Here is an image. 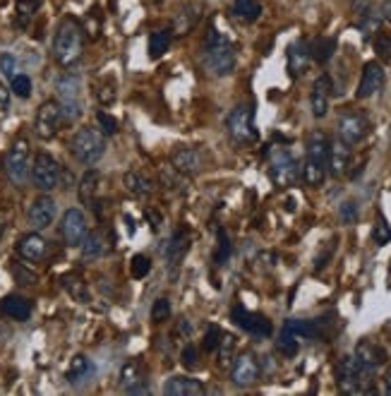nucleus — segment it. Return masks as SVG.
<instances>
[{
	"mask_svg": "<svg viewBox=\"0 0 391 396\" xmlns=\"http://www.w3.org/2000/svg\"><path fill=\"white\" fill-rule=\"evenodd\" d=\"M82 53H84V26L75 17L61 19L56 36H53V58H56V63L63 65V68H72L75 63H79Z\"/></svg>",
	"mask_w": 391,
	"mask_h": 396,
	"instance_id": "nucleus-1",
	"label": "nucleus"
},
{
	"mask_svg": "<svg viewBox=\"0 0 391 396\" xmlns=\"http://www.w3.org/2000/svg\"><path fill=\"white\" fill-rule=\"evenodd\" d=\"M204 70L211 77H228L235 70V51L230 39L211 26L207 39H204V53H202Z\"/></svg>",
	"mask_w": 391,
	"mask_h": 396,
	"instance_id": "nucleus-2",
	"label": "nucleus"
},
{
	"mask_svg": "<svg viewBox=\"0 0 391 396\" xmlns=\"http://www.w3.org/2000/svg\"><path fill=\"white\" fill-rule=\"evenodd\" d=\"M72 156L84 166H94V163L106 154V137L101 130L96 128H82L75 132L70 142Z\"/></svg>",
	"mask_w": 391,
	"mask_h": 396,
	"instance_id": "nucleus-3",
	"label": "nucleus"
},
{
	"mask_svg": "<svg viewBox=\"0 0 391 396\" xmlns=\"http://www.w3.org/2000/svg\"><path fill=\"white\" fill-rule=\"evenodd\" d=\"M336 382H339L341 394H375L377 389L372 387V380H367L362 375V367L357 362L355 355H343L336 365Z\"/></svg>",
	"mask_w": 391,
	"mask_h": 396,
	"instance_id": "nucleus-4",
	"label": "nucleus"
},
{
	"mask_svg": "<svg viewBox=\"0 0 391 396\" xmlns=\"http://www.w3.org/2000/svg\"><path fill=\"white\" fill-rule=\"evenodd\" d=\"M226 128H228L230 140L235 144H240V147L257 142L260 132H257V125H255V106L238 103L226 118Z\"/></svg>",
	"mask_w": 391,
	"mask_h": 396,
	"instance_id": "nucleus-5",
	"label": "nucleus"
},
{
	"mask_svg": "<svg viewBox=\"0 0 391 396\" xmlns=\"http://www.w3.org/2000/svg\"><path fill=\"white\" fill-rule=\"evenodd\" d=\"M58 98H61V113L63 123H75L82 116V101H79V91H82V82L75 72H65V75L56 82Z\"/></svg>",
	"mask_w": 391,
	"mask_h": 396,
	"instance_id": "nucleus-6",
	"label": "nucleus"
},
{
	"mask_svg": "<svg viewBox=\"0 0 391 396\" xmlns=\"http://www.w3.org/2000/svg\"><path fill=\"white\" fill-rule=\"evenodd\" d=\"M269 178L276 188H290L300 181V168L288 149H269Z\"/></svg>",
	"mask_w": 391,
	"mask_h": 396,
	"instance_id": "nucleus-7",
	"label": "nucleus"
},
{
	"mask_svg": "<svg viewBox=\"0 0 391 396\" xmlns=\"http://www.w3.org/2000/svg\"><path fill=\"white\" fill-rule=\"evenodd\" d=\"M29 173H31V183H34L36 190L51 193V190L58 188V183H61V163H58L51 154L41 151V154H36Z\"/></svg>",
	"mask_w": 391,
	"mask_h": 396,
	"instance_id": "nucleus-8",
	"label": "nucleus"
},
{
	"mask_svg": "<svg viewBox=\"0 0 391 396\" xmlns=\"http://www.w3.org/2000/svg\"><path fill=\"white\" fill-rule=\"evenodd\" d=\"M29 142L24 140V137H19V140L12 144L8 156H5V173L12 183L17 185V188H22L26 183V178H29Z\"/></svg>",
	"mask_w": 391,
	"mask_h": 396,
	"instance_id": "nucleus-9",
	"label": "nucleus"
},
{
	"mask_svg": "<svg viewBox=\"0 0 391 396\" xmlns=\"http://www.w3.org/2000/svg\"><path fill=\"white\" fill-rule=\"evenodd\" d=\"M63 123V113H61V103L58 101H44L39 106L36 118H34V130L41 140H51V137L58 135Z\"/></svg>",
	"mask_w": 391,
	"mask_h": 396,
	"instance_id": "nucleus-10",
	"label": "nucleus"
},
{
	"mask_svg": "<svg viewBox=\"0 0 391 396\" xmlns=\"http://www.w3.org/2000/svg\"><path fill=\"white\" fill-rule=\"evenodd\" d=\"M262 375V365L260 360L255 358V353H240L238 358L233 360V365H230V380H233L235 387H253L257 385V380H260Z\"/></svg>",
	"mask_w": 391,
	"mask_h": 396,
	"instance_id": "nucleus-11",
	"label": "nucleus"
},
{
	"mask_svg": "<svg viewBox=\"0 0 391 396\" xmlns=\"http://www.w3.org/2000/svg\"><path fill=\"white\" fill-rule=\"evenodd\" d=\"M353 355L357 358V362H360L362 375H365L367 380H372L377 370H380L384 362H387V351H384L380 343H375V341H370V339H362L360 343H357V348H355Z\"/></svg>",
	"mask_w": 391,
	"mask_h": 396,
	"instance_id": "nucleus-12",
	"label": "nucleus"
},
{
	"mask_svg": "<svg viewBox=\"0 0 391 396\" xmlns=\"http://www.w3.org/2000/svg\"><path fill=\"white\" fill-rule=\"evenodd\" d=\"M87 233H89L87 216H84L79 209H68V211H65L63 223H61V235H63L65 245H70V248L82 245V240L87 238Z\"/></svg>",
	"mask_w": 391,
	"mask_h": 396,
	"instance_id": "nucleus-13",
	"label": "nucleus"
},
{
	"mask_svg": "<svg viewBox=\"0 0 391 396\" xmlns=\"http://www.w3.org/2000/svg\"><path fill=\"white\" fill-rule=\"evenodd\" d=\"M370 132V121L362 113H343L339 118V140L346 144H360Z\"/></svg>",
	"mask_w": 391,
	"mask_h": 396,
	"instance_id": "nucleus-14",
	"label": "nucleus"
},
{
	"mask_svg": "<svg viewBox=\"0 0 391 396\" xmlns=\"http://www.w3.org/2000/svg\"><path fill=\"white\" fill-rule=\"evenodd\" d=\"M230 320H233L243 332H248L253 336H262V339L264 336H271V332H274V327H271V322L267 320V317L260 315V313H250V310H245L240 305L233 308Z\"/></svg>",
	"mask_w": 391,
	"mask_h": 396,
	"instance_id": "nucleus-15",
	"label": "nucleus"
},
{
	"mask_svg": "<svg viewBox=\"0 0 391 396\" xmlns=\"http://www.w3.org/2000/svg\"><path fill=\"white\" fill-rule=\"evenodd\" d=\"M384 84H387V75H384V68H382V65L377 63V61L365 63L355 96H357V98H372L375 94H380V91L384 89Z\"/></svg>",
	"mask_w": 391,
	"mask_h": 396,
	"instance_id": "nucleus-16",
	"label": "nucleus"
},
{
	"mask_svg": "<svg viewBox=\"0 0 391 396\" xmlns=\"http://www.w3.org/2000/svg\"><path fill=\"white\" fill-rule=\"evenodd\" d=\"M171 166H173L176 173H181V176H188V178L197 176L204 168L202 151L200 149H192V147L176 149L173 156H171Z\"/></svg>",
	"mask_w": 391,
	"mask_h": 396,
	"instance_id": "nucleus-17",
	"label": "nucleus"
},
{
	"mask_svg": "<svg viewBox=\"0 0 391 396\" xmlns=\"http://www.w3.org/2000/svg\"><path fill=\"white\" fill-rule=\"evenodd\" d=\"M56 211L58 209H56V200H53V197H49V195L36 197L29 207V226L34 230L49 228L53 219H56Z\"/></svg>",
	"mask_w": 391,
	"mask_h": 396,
	"instance_id": "nucleus-18",
	"label": "nucleus"
},
{
	"mask_svg": "<svg viewBox=\"0 0 391 396\" xmlns=\"http://www.w3.org/2000/svg\"><path fill=\"white\" fill-rule=\"evenodd\" d=\"M288 72L290 77H300L308 72L310 63H313V51H310V44L305 41V39H298V41H293L288 46Z\"/></svg>",
	"mask_w": 391,
	"mask_h": 396,
	"instance_id": "nucleus-19",
	"label": "nucleus"
},
{
	"mask_svg": "<svg viewBox=\"0 0 391 396\" xmlns=\"http://www.w3.org/2000/svg\"><path fill=\"white\" fill-rule=\"evenodd\" d=\"M331 91H334V82H331L329 75H320L313 84V94H310V106H313V116L324 118L329 111V98Z\"/></svg>",
	"mask_w": 391,
	"mask_h": 396,
	"instance_id": "nucleus-20",
	"label": "nucleus"
},
{
	"mask_svg": "<svg viewBox=\"0 0 391 396\" xmlns=\"http://www.w3.org/2000/svg\"><path fill=\"white\" fill-rule=\"evenodd\" d=\"M188 250H190V235L185 233V230H176V233L171 235V240L166 243V250H163L166 264L171 267V272H176V269L181 267Z\"/></svg>",
	"mask_w": 391,
	"mask_h": 396,
	"instance_id": "nucleus-21",
	"label": "nucleus"
},
{
	"mask_svg": "<svg viewBox=\"0 0 391 396\" xmlns=\"http://www.w3.org/2000/svg\"><path fill=\"white\" fill-rule=\"evenodd\" d=\"M327 168L334 178H343L348 173V168H350V144H346L343 140L331 142Z\"/></svg>",
	"mask_w": 391,
	"mask_h": 396,
	"instance_id": "nucleus-22",
	"label": "nucleus"
},
{
	"mask_svg": "<svg viewBox=\"0 0 391 396\" xmlns=\"http://www.w3.org/2000/svg\"><path fill=\"white\" fill-rule=\"evenodd\" d=\"M202 17V5L192 3V5H185L176 12L173 17V24H171V31H173V36H185L190 34L192 29H195V24L200 22Z\"/></svg>",
	"mask_w": 391,
	"mask_h": 396,
	"instance_id": "nucleus-23",
	"label": "nucleus"
},
{
	"mask_svg": "<svg viewBox=\"0 0 391 396\" xmlns=\"http://www.w3.org/2000/svg\"><path fill=\"white\" fill-rule=\"evenodd\" d=\"M94 362H91V358H87V355H75V358L70 360L68 365V372H65V380L70 382V385H87V382L94 380Z\"/></svg>",
	"mask_w": 391,
	"mask_h": 396,
	"instance_id": "nucleus-24",
	"label": "nucleus"
},
{
	"mask_svg": "<svg viewBox=\"0 0 391 396\" xmlns=\"http://www.w3.org/2000/svg\"><path fill=\"white\" fill-rule=\"evenodd\" d=\"M46 253H49V243L44 240L39 233H29L24 238H19L17 243V255L26 262H41Z\"/></svg>",
	"mask_w": 391,
	"mask_h": 396,
	"instance_id": "nucleus-25",
	"label": "nucleus"
},
{
	"mask_svg": "<svg viewBox=\"0 0 391 396\" xmlns=\"http://www.w3.org/2000/svg\"><path fill=\"white\" fill-rule=\"evenodd\" d=\"M0 315L10 317V320L26 322L31 317V303L22 298V295H5L0 300Z\"/></svg>",
	"mask_w": 391,
	"mask_h": 396,
	"instance_id": "nucleus-26",
	"label": "nucleus"
},
{
	"mask_svg": "<svg viewBox=\"0 0 391 396\" xmlns=\"http://www.w3.org/2000/svg\"><path fill=\"white\" fill-rule=\"evenodd\" d=\"M163 392L171 394V396H202L207 389H204V385L200 380L185 377L183 375V377H171L168 382H166Z\"/></svg>",
	"mask_w": 391,
	"mask_h": 396,
	"instance_id": "nucleus-27",
	"label": "nucleus"
},
{
	"mask_svg": "<svg viewBox=\"0 0 391 396\" xmlns=\"http://www.w3.org/2000/svg\"><path fill=\"white\" fill-rule=\"evenodd\" d=\"M123 185L132 197H137V200L149 197L154 193V183H151V178L147 173H142V171H130V173H125Z\"/></svg>",
	"mask_w": 391,
	"mask_h": 396,
	"instance_id": "nucleus-28",
	"label": "nucleus"
},
{
	"mask_svg": "<svg viewBox=\"0 0 391 396\" xmlns=\"http://www.w3.org/2000/svg\"><path fill=\"white\" fill-rule=\"evenodd\" d=\"M98 185H101V176H98V171L89 168L87 173L82 176V181H79V185H77L79 202H82L84 207H94V204H96Z\"/></svg>",
	"mask_w": 391,
	"mask_h": 396,
	"instance_id": "nucleus-29",
	"label": "nucleus"
},
{
	"mask_svg": "<svg viewBox=\"0 0 391 396\" xmlns=\"http://www.w3.org/2000/svg\"><path fill=\"white\" fill-rule=\"evenodd\" d=\"M329 137L324 135V132L315 130L313 135L308 137V158L310 161H320V163H327L329 161Z\"/></svg>",
	"mask_w": 391,
	"mask_h": 396,
	"instance_id": "nucleus-30",
	"label": "nucleus"
},
{
	"mask_svg": "<svg viewBox=\"0 0 391 396\" xmlns=\"http://www.w3.org/2000/svg\"><path fill=\"white\" fill-rule=\"evenodd\" d=\"M63 288L68 290L70 293V298H75L77 303H89L91 300V295H89V286H87V281L82 279L77 272H70V274H63Z\"/></svg>",
	"mask_w": 391,
	"mask_h": 396,
	"instance_id": "nucleus-31",
	"label": "nucleus"
},
{
	"mask_svg": "<svg viewBox=\"0 0 391 396\" xmlns=\"http://www.w3.org/2000/svg\"><path fill=\"white\" fill-rule=\"evenodd\" d=\"M310 51H313V61L315 63H329L331 58H334V53H336V39L334 36H320V39H315L313 44H310Z\"/></svg>",
	"mask_w": 391,
	"mask_h": 396,
	"instance_id": "nucleus-32",
	"label": "nucleus"
},
{
	"mask_svg": "<svg viewBox=\"0 0 391 396\" xmlns=\"http://www.w3.org/2000/svg\"><path fill=\"white\" fill-rule=\"evenodd\" d=\"M286 329L293 332L298 339H320L322 336L320 322H315V320H288Z\"/></svg>",
	"mask_w": 391,
	"mask_h": 396,
	"instance_id": "nucleus-33",
	"label": "nucleus"
},
{
	"mask_svg": "<svg viewBox=\"0 0 391 396\" xmlns=\"http://www.w3.org/2000/svg\"><path fill=\"white\" fill-rule=\"evenodd\" d=\"M327 163H320V161H310V158H305V166H303V181L305 185H310V188H320V185L327 181Z\"/></svg>",
	"mask_w": 391,
	"mask_h": 396,
	"instance_id": "nucleus-34",
	"label": "nucleus"
},
{
	"mask_svg": "<svg viewBox=\"0 0 391 396\" xmlns=\"http://www.w3.org/2000/svg\"><path fill=\"white\" fill-rule=\"evenodd\" d=\"M233 15L243 22H257L262 17L260 0H233Z\"/></svg>",
	"mask_w": 391,
	"mask_h": 396,
	"instance_id": "nucleus-35",
	"label": "nucleus"
},
{
	"mask_svg": "<svg viewBox=\"0 0 391 396\" xmlns=\"http://www.w3.org/2000/svg\"><path fill=\"white\" fill-rule=\"evenodd\" d=\"M171 41H173V31L171 29H156L154 34L149 36V56L154 58H161L166 51L171 49Z\"/></svg>",
	"mask_w": 391,
	"mask_h": 396,
	"instance_id": "nucleus-36",
	"label": "nucleus"
},
{
	"mask_svg": "<svg viewBox=\"0 0 391 396\" xmlns=\"http://www.w3.org/2000/svg\"><path fill=\"white\" fill-rule=\"evenodd\" d=\"M82 257L84 260H96L106 253V238L103 233H87V238L82 240Z\"/></svg>",
	"mask_w": 391,
	"mask_h": 396,
	"instance_id": "nucleus-37",
	"label": "nucleus"
},
{
	"mask_svg": "<svg viewBox=\"0 0 391 396\" xmlns=\"http://www.w3.org/2000/svg\"><path fill=\"white\" fill-rule=\"evenodd\" d=\"M137 382H144V367H142V360H128L125 365L121 367V385L123 389H128L132 385H137Z\"/></svg>",
	"mask_w": 391,
	"mask_h": 396,
	"instance_id": "nucleus-38",
	"label": "nucleus"
},
{
	"mask_svg": "<svg viewBox=\"0 0 391 396\" xmlns=\"http://www.w3.org/2000/svg\"><path fill=\"white\" fill-rule=\"evenodd\" d=\"M39 8H41V0H17L15 3V15H17V26L19 29H24V26H29L31 17L36 15Z\"/></svg>",
	"mask_w": 391,
	"mask_h": 396,
	"instance_id": "nucleus-39",
	"label": "nucleus"
},
{
	"mask_svg": "<svg viewBox=\"0 0 391 396\" xmlns=\"http://www.w3.org/2000/svg\"><path fill=\"white\" fill-rule=\"evenodd\" d=\"M218 362H221V367H228L230 360H233V351H235V336L233 334H221V341H218Z\"/></svg>",
	"mask_w": 391,
	"mask_h": 396,
	"instance_id": "nucleus-40",
	"label": "nucleus"
},
{
	"mask_svg": "<svg viewBox=\"0 0 391 396\" xmlns=\"http://www.w3.org/2000/svg\"><path fill=\"white\" fill-rule=\"evenodd\" d=\"M10 91L19 98H29L31 96V77L24 75V72H17V75L10 77Z\"/></svg>",
	"mask_w": 391,
	"mask_h": 396,
	"instance_id": "nucleus-41",
	"label": "nucleus"
},
{
	"mask_svg": "<svg viewBox=\"0 0 391 396\" xmlns=\"http://www.w3.org/2000/svg\"><path fill=\"white\" fill-rule=\"evenodd\" d=\"M298 341H300V339H298L293 332H288V329L283 327V332H281V336H278V341H276V348L283 355H286V358H293V355L298 353Z\"/></svg>",
	"mask_w": 391,
	"mask_h": 396,
	"instance_id": "nucleus-42",
	"label": "nucleus"
},
{
	"mask_svg": "<svg viewBox=\"0 0 391 396\" xmlns=\"http://www.w3.org/2000/svg\"><path fill=\"white\" fill-rule=\"evenodd\" d=\"M230 253H233V248H230V238L226 230H218V240H216V255H214V262L216 264H226L230 260Z\"/></svg>",
	"mask_w": 391,
	"mask_h": 396,
	"instance_id": "nucleus-43",
	"label": "nucleus"
},
{
	"mask_svg": "<svg viewBox=\"0 0 391 396\" xmlns=\"http://www.w3.org/2000/svg\"><path fill=\"white\" fill-rule=\"evenodd\" d=\"M372 240L377 245H387V243H391V226L382 214H377V221L372 228Z\"/></svg>",
	"mask_w": 391,
	"mask_h": 396,
	"instance_id": "nucleus-44",
	"label": "nucleus"
},
{
	"mask_svg": "<svg viewBox=\"0 0 391 396\" xmlns=\"http://www.w3.org/2000/svg\"><path fill=\"white\" fill-rule=\"evenodd\" d=\"M10 272H12V276H15V281L22 283V286H34V283L39 281V276L31 272V269H26L24 264L12 262L10 264Z\"/></svg>",
	"mask_w": 391,
	"mask_h": 396,
	"instance_id": "nucleus-45",
	"label": "nucleus"
},
{
	"mask_svg": "<svg viewBox=\"0 0 391 396\" xmlns=\"http://www.w3.org/2000/svg\"><path fill=\"white\" fill-rule=\"evenodd\" d=\"M130 272L135 279H147L149 272H151V260L147 255H135L130 262Z\"/></svg>",
	"mask_w": 391,
	"mask_h": 396,
	"instance_id": "nucleus-46",
	"label": "nucleus"
},
{
	"mask_svg": "<svg viewBox=\"0 0 391 396\" xmlns=\"http://www.w3.org/2000/svg\"><path fill=\"white\" fill-rule=\"evenodd\" d=\"M171 317V300L168 298H158L154 303V308H151V320L156 322V325H161Z\"/></svg>",
	"mask_w": 391,
	"mask_h": 396,
	"instance_id": "nucleus-47",
	"label": "nucleus"
},
{
	"mask_svg": "<svg viewBox=\"0 0 391 396\" xmlns=\"http://www.w3.org/2000/svg\"><path fill=\"white\" fill-rule=\"evenodd\" d=\"M357 214H360V209H357V202H353V200H346L339 207V216H341L343 223H355Z\"/></svg>",
	"mask_w": 391,
	"mask_h": 396,
	"instance_id": "nucleus-48",
	"label": "nucleus"
},
{
	"mask_svg": "<svg viewBox=\"0 0 391 396\" xmlns=\"http://www.w3.org/2000/svg\"><path fill=\"white\" fill-rule=\"evenodd\" d=\"M96 123H98V128H101L103 135H116L118 132V121L113 116H108L106 111H98L96 113Z\"/></svg>",
	"mask_w": 391,
	"mask_h": 396,
	"instance_id": "nucleus-49",
	"label": "nucleus"
},
{
	"mask_svg": "<svg viewBox=\"0 0 391 396\" xmlns=\"http://www.w3.org/2000/svg\"><path fill=\"white\" fill-rule=\"evenodd\" d=\"M181 362L188 370H195L197 362H200V348L192 346V343H188V346L183 348V353H181Z\"/></svg>",
	"mask_w": 391,
	"mask_h": 396,
	"instance_id": "nucleus-50",
	"label": "nucleus"
},
{
	"mask_svg": "<svg viewBox=\"0 0 391 396\" xmlns=\"http://www.w3.org/2000/svg\"><path fill=\"white\" fill-rule=\"evenodd\" d=\"M375 51H377V56L389 58L391 56V34H387V31H377L375 34Z\"/></svg>",
	"mask_w": 391,
	"mask_h": 396,
	"instance_id": "nucleus-51",
	"label": "nucleus"
},
{
	"mask_svg": "<svg viewBox=\"0 0 391 396\" xmlns=\"http://www.w3.org/2000/svg\"><path fill=\"white\" fill-rule=\"evenodd\" d=\"M221 329H218L216 325H211L209 329H207V336H204V343H202V346H204V351H207V353H214L216 351V348H218V341H221Z\"/></svg>",
	"mask_w": 391,
	"mask_h": 396,
	"instance_id": "nucleus-52",
	"label": "nucleus"
},
{
	"mask_svg": "<svg viewBox=\"0 0 391 396\" xmlns=\"http://www.w3.org/2000/svg\"><path fill=\"white\" fill-rule=\"evenodd\" d=\"M96 98H98V103L101 106H111L116 101V87L113 84H103V87L96 91Z\"/></svg>",
	"mask_w": 391,
	"mask_h": 396,
	"instance_id": "nucleus-53",
	"label": "nucleus"
},
{
	"mask_svg": "<svg viewBox=\"0 0 391 396\" xmlns=\"http://www.w3.org/2000/svg\"><path fill=\"white\" fill-rule=\"evenodd\" d=\"M17 63H15V56L12 53H3L0 56V70L5 72V77H12V75H17Z\"/></svg>",
	"mask_w": 391,
	"mask_h": 396,
	"instance_id": "nucleus-54",
	"label": "nucleus"
},
{
	"mask_svg": "<svg viewBox=\"0 0 391 396\" xmlns=\"http://www.w3.org/2000/svg\"><path fill=\"white\" fill-rule=\"evenodd\" d=\"M10 108V87L5 82H0V113Z\"/></svg>",
	"mask_w": 391,
	"mask_h": 396,
	"instance_id": "nucleus-55",
	"label": "nucleus"
},
{
	"mask_svg": "<svg viewBox=\"0 0 391 396\" xmlns=\"http://www.w3.org/2000/svg\"><path fill=\"white\" fill-rule=\"evenodd\" d=\"M370 10H372V0H353V15L355 17H362Z\"/></svg>",
	"mask_w": 391,
	"mask_h": 396,
	"instance_id": "nucleus-56",
	"label": "nucleus"
},
{
	"mask_svg": "<svg viewBox=\"0 0 391 396\" xmlns=\"http://www.w3.org/2000/svg\"><path fill=\"white\" fill-rule=\"evenodd\" d=\"M331 255H334V245H329V250H324V253L315 260V272H322V269L327 267V262L331 260Z\"/></svg>",
	"mask_w": 391,
	"mask_h": 396,
	"instance_id": "nucleus-57",
	"label": "nucleus"
},
{
	"mask_svg": "<svg viewBox=\"0 0 391 396\" xmlns=\"http://www.w3.org/2000/svg\"><path fill=\"white\" fill-rule=\"evenodd\" d=\"M125 392H128V394H151V389L147 385H139V382H137V385L128 387Z\"/></svg>",
	"mask_w": 391,
	"mask_h": 396,
	"instance_id": "nucleus-58",
	"label": "nucleus"
},
{
	"mask_svg": "<svg viewBox=\"0 0 391 396\" xmlns=\"http://www.w3.org/2000/svg\"><path fill=\"white\" fill-rule=\"evenodd\" d=\"M380 17L387 19V22L391 24V0H384L382 8H380Z\"/></svg>",
	"mask_w": 391,
	"mask_h": 396,
	"instance_id": "nucleus-59",
	"label": "nucleus"
},
{
	"mask_svg": "<svg viewBox=\"0 0 391 396\" xmlns=\"http://www.w3.org/2000/svg\"><path fill=\"white\" fill-rule=\"evenodd\" d=\"M147 216L151 219V228L158 230V226H161V214H158V211H154V209H147Z\"/></svg>",
	"mask_w": 391,
	"mask_h": 396,
	"instance_id": "nucleus-60",
	"label": "nucleus"
},
{
	"mask_svg": "<svg viewBox=\"0 0 391 396\" xmlns=\"http://www.w3.org/2000/svg\"><path fill=\"white\" fill-rule=\"evenodd\" d=\"M178 334H185V336L192 334V327H190L188 320H181V322H178Z\"/></svg>",
	"mask_w": 391,
	"mask_h": 396,
	"instance_id": "nucleus-61",
	"label": "nucleus"
},
{
	"mask_svg": "<svg viewBox=\"0 0 391 396\" xmlns=\"http://www.w3.org/2000/svg\"><path fill=\"white\" fill-rule=\"evenodd\" d=\"M384 382H387V394L391 396V365L387 367V375H384Z\"/></svg>",
	"mask_w": 391,
	"mask_h": 396,
	"instance_id": "nucleus-62",
	"label": "nucleus"
}]
</instances>
